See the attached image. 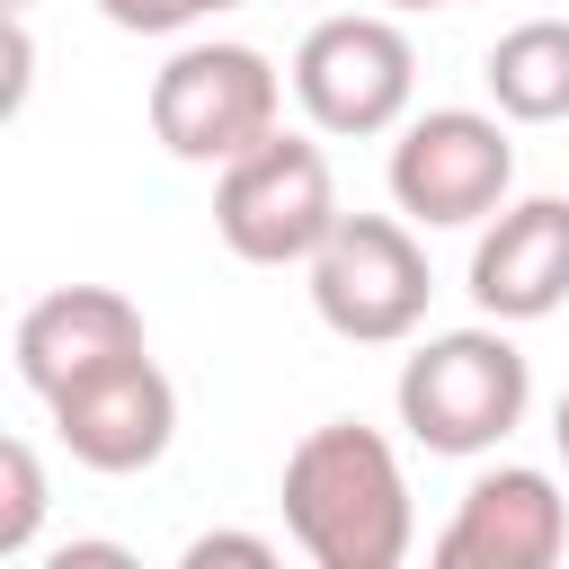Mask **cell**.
Here are the masks:
<instances>
[{"label":"cell","instance_id":"12","mask_svg":"<svg viewBox=\"0 0 569 569\" xmlns=\"http://www.w3.org/2000/svg\"><path fill=\"white\" fill-rule=\"evenodd\" d=\"M480 80L507 124H560L569 116V18H516L489 44Z\"/></svg>","mask_w":569,"mask_h":569},{"label":"cell","instance_id":"18","mask_svg":"<svg viewBox=\"0 0 569 569\" xmlns=\"http://www.w3.org/2000/svg\"><path fill=\"white\" fill-rule=\"evenodd\" d=\"M9 9H36V0H9Z\"/></svg>","mask_w":569,"mask_h":569},{"label":"cell","instance_id":"13","mask_svg":"<svg viewBox=\"0 0 569 569\" xmlns=\"http://www.w3.org/2000/svg\"><path fill=\"white\" fill-rule=\"evenodd\" d=\"M36 525H44V462L27 436H9L0 445V560H18L36 542Z\"/></svg>","mask_w":569,"mask_h":569},{"label":"cell","instance_id":"5","mask_svg":"<svg viewBox=\"0 0 569 569\" xmlns=\"http://www.w3.org/2000/svg\"><path fill=\"white\" fill-rule=\"evenodd\" d=\"M293 98L320 133H391L409 124V98H418V44L391 9H338L320 18L302 44H293Z\"/></svg>","mask_w":569,"mask_h":569},{"label":"cell","instance_id":"6","mask_svg":"<svg viewBox=\"0 0 569 569\" xmlns=\"http://www.w3.org/2000/svg\"><path fill=\"white\" fill-rule=\"evenodd\" d=\"M427 293L436 276H427L409 213H347L311 258V311L347 347H400L427 320Z\"/></svg>","mask_w":569,"mask_h":569},{"label":"cell","instance_id":"16","mask_svg":"<svg viewBox=\"0 0 569 569\" xmlns=\"http://www.w3.org/2000/svg\"><path fill=\"white\" fill-rule=\"evenodd\" d=\"M373 9H391V18H418V9H453V0H373Z\"/></svg>","mask_w":569,"mask_h":569},{"label":"cell","instance_id":"11","mask_svg":"<svg viewBox=\"0 0 569 569\" xmlns=\"http://www.w3.org/2000/svg\"><path fill=\"white\" fill-rule=\"evenodd\" d=\"M142 347H151V338H142V311H133L116 284H53V293H36V302L18 311V338H9L18 382H27L36 400H53V391H71L80 373L124 365V356H142Z\"/></svg>","mask_w":569,"mask_h":569},{"label":"cell","instance_id":"10","mask_svg":"<svg viewBox=\"0 0 569 569\" xmlns=\"http://www.w3.org/2000/svg\"><path fill=\"white\" fill-rule=\"evenodd\" d=\"M471 302L480 320H551L569 302V196H516L471 240Z\"/></svg>","mask_w":569,"mask_h":569},{"label":"cell","instance_id":"15","mask_svg":"<svg viewBox=\"0 0 569 569\" xmlns=\"http://www.w3.org/2000/svg\"><path fill=\"white\" fill-rule=\"evenodd\" d=\"M213 560L276 569V542H267V533H196V542H187V569H213Z\"/></svg>","mask_w":569,"mask_h":569},{"label":"cell","instance_id":"17","mask_svg":"<svg viewBox=\"0 0 569 569\" xmlns=\"http://www.w3.org/2000/svg\"><path fill=\"white\" fill-rule=\"evenodd\" d=\"M551 445H560V462H569V391H560V409H551Z\"/></svg>","mask_w":569,"mask_h":569},{"label":"cell","instance_id":"1","mask_svg":"<svg viewBox=\"0 0 569 569\" xmlns=\"http://www.w3.org/2000/svg\"><path fill=\"white\" fill-rule=\"evenodd\" d=\"M284 533L320 569H400L409 560V471L382 427L329 418L284 453Z\"/></svg>","mask_w":569,"mask_h":569},{"label":"cell","instance_id":"3","mask_svg":"<svg viewBox=\"0 0 569 569\" xmlns=\"http://www.w3.org/2000/svg\"><path fill=\"white\" fill-rule=\"evenodd\" d=\"M338 222H347V204H338L329 151L311 133L276 124L267 142H249L240 160L213 169V231L249 267H311Z\"/></svg>","mask_w":569,"mask_h":569},{"label":"cell","instance_id":"9","mask_svg":"<svg viewBox=\"0 0 569 569\" xmlns=\"http://www.w3.org/2000/svg\"><path fill=\"white\" fill-rule=\"evenodd\" d=\"M569 551V498L533 462H498L462 489L453 525L436 533L445 569H551Z\"/></svg>","mask_w":569,"mask_h":569},{"label":"cell","instance_id":"4","mask_svg":"<svg viewBox=\"0 0 569 569\" xmlns=\"http://www.w3.org/2000/svg\"><path fill=\"white\" fill-rule=\"evenodd\" d=\"M276 124H284V80L258 44L204 36V44H178L151 71V133L187 169H222L249 142H267Z\"/></svg>","mask_w":569,"mask_h":569},{"label":"cell","instance_id":"2","mask_svg":"<svg viewBox=\"0 0 569 569\" xmlns=\"http://www.w3.org/2000/svg\"><path fill=\"white\" fill-rule=\"evenodd\" d=\"M391 400H400V427H409L427 453L471 462V453H489V445H507V436L525 427V409H533V365H525V347L507 338V320H471V329H436V338L400 365Z\"/></svg>","mask_w":569,"mask_h":569},{"label":"cell","instance_id":"7","mask_svg":"<svg viewBox=\"0 0 569 569\" xmlns=\"http://www.w3.org/2000/svg\"><path fill=\"white\" fill-rule=\"evenodd\" d=\"M516 187V142H507V116H480V107H427L400 124L391 142V204L427 231H462V222H489Z\"/></svg>","mask_w":569,"mask_h":569},{"label":"cell","instance_id":"8","mask_svg":"<svg viewBox=\"0 0 569 569\" xmlns=\"http://www.w3.org/2000/svg\"><path fill=\"white\" fill-rule=\"evenodd\" d=\"M44 409H53L62 453H71L80 471H107V480L151 471V462L178 445V382L151 365V347H142V356H124V365L80 373V382H71V391H53Z\"/></svg>","mask_w":569,"mask_h":569},{"label":"cell","instance_id":"14","mask_svg":"<svg viewBox=\"0 0 569 569\" xmlns=\"http://www.w3.org/2000/svg\"><path fill=\"white\" fill-rule=\"evenodd\" d=\"M222 9H240V0H98V18L124 27V36H178V27L222 18Z\"/></svg>","mask_w":569,"mask_h":569}]
</instances>
